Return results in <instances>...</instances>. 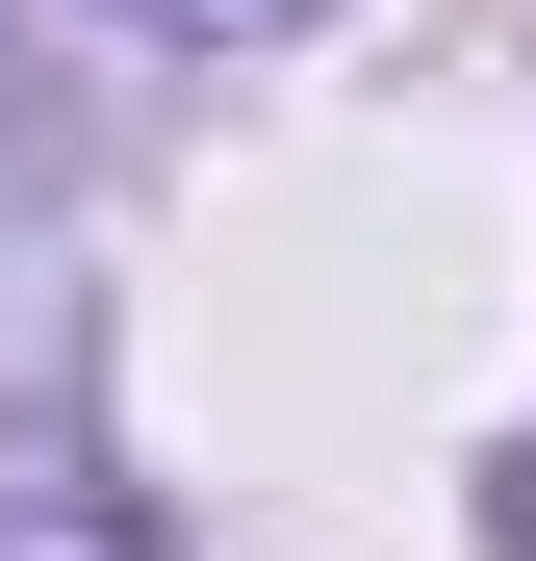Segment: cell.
<instances>
[{"mask_svg": "<svg viewBox=\"0 0 536 561\" xmlns=\"http://www.w3.org/2000/svg\"><path fill=\"white\" fill-rule=\"evenodd\" d=\"M128 26H332V0H128Z\"/></svg>", "mask_w": 536, "mask_h": 561, "instance_id": "1", "label": "cell"}, {"mask_svg": "<svg viewBox=\"0 0 536 561\" xmlns=\"http://www.w3.org/2000/svg\"><path fill=\"white\" fill-rule=\"evenodd\" d=\"M0 561H103V536H26V511H0Z\"/></svg>", "mask_w": 536, "mask_h": 561, "instance_id": "2", "label": "cell"}]
</instances>
